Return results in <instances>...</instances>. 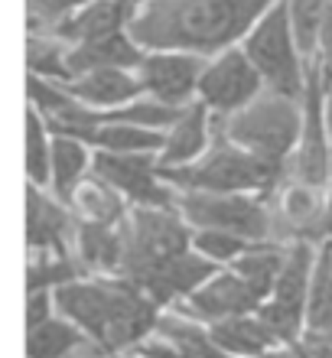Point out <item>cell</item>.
<instances>
[{
  "label": "cell",
  "mask_w": 332,
  "mask_h": 358,
  "mask_svg": "<svg viewBox=\"0 0 332 358\" xmlns=\"http://www.w3.org/2000/svg\"><path fill=\"white\" fill-rule=\"evenodd\" d=\"M287 176L310 182V186L329 189L332 182V160H329V134L323 121V82L316 76V69L306 62V85H303V127L300 141L290 157Z\"/></svg>",
  "instance_id": "12"
},
{
  "label": "cell",
  "mask_w": 332,
  "mask_h": 358,
  "mask_svg": "<svg viewBox=\"0 0 332 358\" xmlns=\"http://www.w3.org/2000/svg\"><path fill=\"white\" fill-rule=\"evenodd\" d=\"M56 313L75 322L98 358L133 352L157 332L163 310L121 273H82L52 290Z\"/></svg>",
  "instance_id": "1"
},
{
  "label": "cell",
  "mask_w": 332,
  "mask_h": 358,
  "mask_svg": "<svg viewBox=\"0 0 332 358\" xmlns=\"http://www.w3.org/2000/svg\"><path fill=\"white\" fill-rule=\"evenodd\" d=\"M160 176L170 182L176 192H257L270 196L287 173L267 166L254 153L241 150L225 134L215 127L212 117V143L196 163L180 166V170H160Z\"/></svg>",
  "instance_id": "4"
},
{
  "label": "cell",
  "mask_w": 332,
  "mask_h": 358,
  "mask_svg": "<svg viewBox=\"0 0 332 358\" xmlns=\"http://www.w3.org/2000/svg\"><path fill=\"white\" fill-rule=\"evenodd\" d=\"M78 267L85 273H121L124 238L121 228L105 225H75V245H72Z\"/></svg>",
  "instance_id": "24"
},
{
  "label": "cell",
  "mask_w": 332,
  "mask_h": 358,
  "mask_svg": "<svg viewBox=\"0 0 332 358\" xmlns=\"http://www.w3.org/2000/svg\"><path fill=\"white\" fill-rule=\"evenodd\" d=\"M121 238H124L121 277L133 280V277L147 273L150 267L189 251L192 228L186 225V218L176 208L131 206V212H127L121 225Z\"/></svg>",
  "instance_id": "6"
},
{
  "label": "cell",
  "mask_w": 332,
  "mask_h": 358,
  "mask_svg": "<svg viewBox=\"0 0 332 358\" xmlns=\"http://www.w3.org/2000/svg\"><path fill=\"white\" fill-rule=\"evenodd\" d=\"M323 238L332 241V182L326 189V212H323Z\"/></svg>",
  "instance_id": "40"
},
{
  "label": "cell",
  "mask_w": 332,
  "mask_h": 358,
  "mask_svg": "<svg viewBox=\"0 0 332 358\" xmlns=\"http://www.w3.org/2000/svg\"><path fill=\"white\" fill-rule=\"evenodd\" d=\"M326 339H332V332H329V336H326Z\"/></svg>",
  "instance_id": "42"
},
{
  "label": "cell",
  "mask_w": 332,
  "mask_h": 358,
  "mask_svg": "<svg viewBox=\"0 0 332 358\" xmlns=\"http://www.w3.org/2000/svg\"><path fill=\"white\" fill-rule=\"evenodd\" d=\"M270 212H274V238L277 241H323V212L326 189L310 186L287 176L270 192Z\"/></svg>",
  "instance_id": "14"
},
{
  "label": "cell",
  "mask_w": 332,
  "mask_h": 358,
  "mask_svg": "<svg viewBox=\"0 0 332 358\" xmlns=\"http://www.w3.org/2000/svg\"><path fill=\"white\" fill-rule=\"evenodd\" d=\"M85 3H92V0H27V20H29L27 33H46L52 23L66 20L68 13L82 10Z\"/></svg>",
  "instance_id": "34"
},
{
  "label": "cell",
  "mask_w": 332,
  "mask_h": 358,
  "mask_svg": "<svg viewBox=\"0 0 332 358\" xmlns=\"http://www.w3.org/2000/svg\"><path fill=\"white\" fill-rule=\"evenodd\" d=\"M66 206L72 208L75 222H82V225H105V228H121L127 212H131V206L124 202L121 192L108 186L105 179H98L95 173L78 182Z\"/></svg>",
  "instance_id": "21"
},
{
  "label": "cell",
  "mask_w": 332,
  "mask_h": 358,
  "mask_svg": "<svg viewBox=\"0 0 332 358\" xmlns=\"http://www.w3.org/2000/svg\"><path fill=\"white\" fill-rule=\"evenodd\" d=\"M82 349H88V339L75 322L59 313L27 329V358H75Z\"/></svg>",
  "instance_id": "26"
},
{
  "label": "cell",
  "mask_w": 332,
  "mask_h": 358,
  "mask_svg": "<svg viewBox=\"0 0 332 358\" xmlns=\"http://www.w3.org/2000/svg\"><path fill=\"white\" fill-rule=\"evenodd\" d=\"M75 358H82V355H75Z\"/></svg>",
  "instance_id": "43"
},
{
  "label": "cell",
  "mask_w": 332,
  "mask_h": 358,
  "mask_svg": "<svg viewBox=\"0 0 332 358\" xmlns=\"http://www.w3.org/2000/svg\"><path fill=\"white\" fill-rule=\"evenodd\" d=\"M209 342L225 355L235 358H264L267 349L277 345V336L264 326V320L257 313H245V316H231V320L202 326Z\"/></svg>",
  "instance_id": "20"
},
{
  "label": "cell",
  "mask_w": 332,
  "mask_h": 358,
  "mask_svg": "<svg viewBox=\"0 0 332 358\" xmlns=\"http://www.w3.org/2000/svg\"><path fill=\"white\" fill-rule=\"evenodd\" d=\"M264 358H303V349H300V339L296 342H277L274 349H267Z\"/></svg>",
  "instance_id": "38"
},
{
  "label": "cell",
  "mask_w": 332,
  "mask_h": 358,
  "mask_svg": "<svg viewBox=\"0 0 332 358\" xmlns=\"http://www.w3.org/2000/svg\"><path fill=\"white\" fill-rule=\"evenodd\" d=\"M92 173L117 189L127 206L176 208V189L160 176L157 153H101L92 157Z\"/></svg>",
  "instance_id": "10"
},
{
  "label": "cell",
  "mask_w": 332,
  "mask_h": 358,
  "mask_svg": "<svg viewBox=\"0 0 332 358\" xmlns=\"http://www.w3.org/2000/svg\"><path fill=\"white\" fill-rule=\"evenodd\" d=\"M313 257L316 241H287V257L274 280V290L257 306V316L277 336V342H296L306 332V293Z\"/></svg>",
  "instance_id": "8"
},
{
  "label": "cell",
  "mask_w": 332,
  "mask_h": 358,
  "mask_svg": "<svg viewBox=\"0 0 332 358\" xmlns=\"http://www.w3.org/2000/svg\"><path fill=\"white\" fill-rule=\"evenodd\" d=\"M215 127L241 150L254 153L261 163L287 173L296 141H300V127H303V98L296 101V98L264 88L241 111L215 117Z\"/></svg>",
  "instance_id": "3"
},
{
  "label": "cell",
  "mask_w": 332,
  "mask_h": 358,
  "mask_svg": "<svg viewBox=\"0 0 332 358\" xmlns=\"http://www.w3.org/2000/svg\"><path fill=\"white\" fill-rule=\"evenodd\" d=\"M238 46L251 59V66L257 69L267 92L287 94V98H296V101L303 98L306 62L300 56V49H296L284 0H274Z\"/></svg>",
  "instance_id": "5"
},
{
  "label": "cell",
  "mask_w": 332,
  "mask_h": 358,
  "mask_svg": "<svg viewBox=\"0 0 332 358\" xmlns=\"http://www.w3.org/2000/svg\"><path fill=\"white\" fill-rule=\"evenodd\" d=\"M49 316H56V300H52V290H27V306H23V322L29 326H39L46 322Z\"/></svg>",
  "instance_id": "36"
},
{
  "label": "cell",
  "mask_w": 332,
  "mask_h": 358,
  "mask_svg": "<svg viewBox=\"0 0 332 358\" xmlns=\"http://www.w3.org/2000/svg\"><path fill=\"white\" fill-rule=\"evenodd\" d=\"M261 303H264V296L241 273L231 271V267H219L209 280H202L186 300L176 303L166 313H176V316L196 322V326H212V322L231 320V316L257 313Z\"/></svg>",
  "instance_id": "11"
},
{
  "label": "cell",
  "mask_w": 332,
  "mask_h": 358,
  "mask_svg": "<svg viewBox=\"0 0 332 358\" xmlns=\"http://www.w3.org/2000/svg\"><path fill=\"white\" fill-rule=\"evenodd\" d=\"M261 92H264V82L251 66V59L241 52V46H231L205 59L196 101L205 104L212 117H228L251 104Z\"/></svg>",
  "instance_id": "9"
},
{
  "label": "cell",
  "mask_w": 332,
  "mask_h": 358,
  "mask_svg": "<svg viewBox=\"0 0 332 358\" xmlns=\"http://www.w3.org/2000/svg\"><path fill=\"white\" fill-rule=\"evenodd\" d=\"M75 215L49 189L27 182V251L72 255L75 245Z\"/></svg>",
  "instance_id": "15"
},
{
  "label": "cell",
  "mask_w": 332,
  "mask_h": 358,
  "mask_svg": "<svg viewBox=\"0 0 332 358\" xmlns=\"http://www.w3.org/2000/svg\"><path fill=\"white\" fill-rule=\"evenodd\" d=\"M274 0H147L131 20L127 33L143 52L176 49L215 56L238 46Z\"/></svg>",
  "instance_id": "2"
},
{
  "label": "cell",
  "mask_w": 332,
  "mask_h": 358,
  "mask_svg": "<svg viewBox=\"0 0 332 358\" xmlns=\"http://www.w3.org/2000/svg\"><path fill=\"white\" fill-rule=\"evenodd\" d=\"M202 69H205V56L157 49V52H143L140 66L133 72L140 78V88L147 98H157L170 108H186L196 101Z\"/></svg>",
  "instance_id": "13"
},
{
  "label": "cell",
  "mask_w": 332,
  "mask_h": 358,
  "mask_svg": "<svg viewBox=\"0 0 332 358\" xmlns=\"http://www.w3.org/2000/svg\"><path fill=\"white\" fill-rule=\"evenodd\" d=\"M114 3H117V7H121V10H124V17L131 20V17H133V13H137V10H140V7H143V3H147V0H114Z\"/></svg>",
  "instance_id": "41"
},
{
  "label": "cell",
  "mask_w": 332,
  "mask_h": 358,
  "mask_svg": "<svg viewBox=\"0 0 332 358\" xmlns=\"http://www.w3.org/2000/svg\"><path fill=\"white\" fill-rule=\"evenodd\" d=\"M306 332L329 336L332 332V241L323 238L316 245L310 293H306Z\"/></svg>",
  "instance_id": "25"
},
{
  "label": "cell",
  "mask_w": 332,
  "mask_h": 358,
  "mask_svg": "<svg viewBox=\"0 0 332 358\" xmlns=\"http://www.w3.org/2000/svg\"><path fill=\"white\" fill-rule=\"evenodd\" d=\"M66 52L68 46L59 43L56 36H49V33H27V76L66 85L72 78L66 66Z\"/></svg>",
  "instance_id": "29"
},
{
  "label": "cell",
  "mask_w": 332,
  "mask_h": 358,
  "mask_svg": "<svg viewBox=\"0 0 332 358\" xmlns=\"http://www.w3.org/2000/svg\"><path fill=\"white\" fill-rule=\"evenodd\" d=\"M300 349H303V358H332V339L316 336V332H303Z\"/></svg>",
  "instance_id": "37"
},
{
  "label": "cell",
  "mask_w": 332,
  "mask_h": 358,
  "mask_svg": "<svg viewBox=\"0 0 332 358\" xmlns=\"http://www.w3.org/2000/svg\"><path fill=\"white\" fill-rule=\"evenodd\" d=\"M310 66L316 69V76L323 82V88L332 85V3L326 10V20L319 27V36H316V52L310 59Z\"/></svg>",
  "instance_id": "35"
},
{
  "label": "cell",
  "mask_w": 332,
  "mask_h": 358,
  "mask_svg": "<svg viewBox=\"0 0 332 358\" xmlns=\"http://www.w3.org/2000/svg\"><path fill=\"white\" fill-rule=\"evenodd\" d=\"M49 150H52V134L46 121L36 114V108L27 104V143H23V170L29 186H49Z\"/></svg>",
  "instance_id": "31"
},
{
  "label": "cell",
  "mask_w": 332,
  "mask_h": 358,
  "mask_svg": "<svg viewBox=\"0 0 332 358\" xmlns=\"http://www.w3.org/2000/svg\"><path fill=\"white\" fill-rule=\"evenodd\" d=\"M251 245L254 241H247L241 235H231V231H215V228H192V241H189L192 251L215 267L235 264Z\"/></svg>",
  "instance_id": "33"
},
{
  "label": "cell",
  "mask_w": 332,
  "mask_h": 358,
  "mask_svg": "<svg viewBox=\"0 0 332 358\" xmlns=\"http://www.w3.org/2000/svg\"><path fill=\"white\" fill-rule=\"evenodd\" d=\"M92 157L95 150L78 137H66V134H52V150H49V192L59 202H68V196L75 192V186L85 176H92Z\"/></svg>",
  "instance_id": "23"
},
{
  "label": "cell",
  "mask_w": 332,
  "mask_h": 358,
  "mask_svg": "<svg viewBox=\"0 0 332 358\" xmlns=\"http://www.w3.org/2000/svg\"><path fill=\"white\" fill-rule=\"evenodd\" d=\"M62 88L92 111H114L143 94L140 78L133 69H92V72L75 76Z\"/></svg>",
  "instance_id": "18"
},
{
  "label": "cell",
  "mask_w": 332,
  "mask_h": 358,
  "mask_svg": "<svg viewBox=\"0 0 332 358\" xmlns=\"http://www.w3.org/2000/svg\"><path fill=\"white\" fill-rule=\"evenodd\" d=\"M176 212L189 228L231 231L247 241H277L270 196L257 192H176Z\"/></svg>",
  "instance_id": "7"
},
{
  "label": "cell",
  "mask_w": 332,
  "mask_h": 358,
  "mask_svg": "<svg viewBox=\"0 0 332 358\" xmlns=\"http://www.w3.org/2000/svg\"><path fill=\"white\" fill-rule=\"evenodd\" d=\"M92 150L101 153H160L163 134L147 131V127H133L124 121H101L82 137Z\"/></svg>",
  "instance_id": "27"
},
{
  "label": "cell",
  "mask_w": 332,
  "mask_h": 358,
  "mask_svg": "<svg viewBox=\"0 0 332 358\" xmlns=\"http://www.w3.org/2000/svg\"><path fill=\"white\" fill-rule=\"evenodd\" d=\"M140 59H143V49L131 39V33H127V29H117V33H108V36L68 46L66 66H68V76L75 78V76H82V72H92V69H137ZM72 78H68V82H72Z\"/></svg>",
  "instance_id": "19"
},
{
  "label": "cell",
  "mask_w": 332,
  "mask_h": 358,
  "mask_svg": "<svg viewBox=\"0 0 332 358\" xmlns=\"http://www.w3.org/2000/svg\"><path fill=\"white\" fill-rule=\"evenodd\" d=\"M329 3L332 0H284L287 20H290V29H294L296 49H300L303 62H310L316 52V36H319Z\"/></svg>",
  "instance_id": "32"
},
{
  "label": "cell",
  "mask_w": 332,
  "mask_h": 358,
  "mask_svg": "<svg viewBox=\"0 0 332 358\" xmlns=\"http://www.w3.org/2000/svg\"><path fill=\"white\" fill-rule=\"evenodd\" d=\"M212 143V114L205 104L192 101L180 111V117L163 131V143L157 153L160 170H180L189 166L209 150Z\"/></svg>",
  "instance_id": "17"
},
{
  "label": "cell",
  "mask_w": 332,
  "mask_h": 358,
  "mask_svg": "<svg viewBox=\"0 0 332 358\" xmlns=\"http://www.w3.org/2000/svg\"><path fill=\"white\" fill-rule=\"evenodd\" d=\"M117 29H127L124 10L117 7L114 0H92V3H85L82 10L68 13L66 20L52 23L46 33L56 36L59 43H66V46H78V43H88V39L117 33Z\"/></svg>",
  "instance_id": "22"
},
{
  "label": "cell",
  "mask_w": 332,
  "mask_h": 358,
  "mask_svg": "<svg viewBox=\"0 0 332 358\" xmlns=\"http://www.w3.org/2000/svg\"><path fill=\"white\" fill-rule=\"evenodd\" d=\"M215 271H219V267L209 264L205 257H199L189 248V251H182V255L150 267V271L140 273V277H133L131 283H137V287L166 313V310H173L176 303L186 300L202 280H209Z\"/></svg>",
  "instance_id": "16"
},
{
  "label": "cell",
  "mask_w": 332,
  "mask_h": 358,
  "mask_svg": "<svg viewBox=\"0 0 332 358\" xmlns=\"http://www.w3.org/2000/svg\"><path fill=\"white\" fill-rule=\"evenodd\" d=\"M284 257H287V241H254L245 255L238 257L235 264H228V267L241 273V277L267 300L270 290H274L277 273L284 267Z\"/></svg>",
  "instance_id": "28"
},
{
  "label": "cell",
  "mask_w": 332,
  "mask_h": 358,
  "mask_svg": "<svg viewBox=\"0 0 332 358\" xmlns=\"http://www.w3.org/2000/svg\"><path fill=\"white\" fill-rule=\"evenodd\" d=\"M323 121H326V134H329V160H332V85L323 88Z\"/></svg>",
  "instance_id": "39"
},
{
  "label": "cell",
  "mask_w": 332,
  "mask_h": 358,
  "mask_svg": "<svg viewBox=\"0 0 332 358\" xmlns=\"http://www.w3.org/2000/svg\"><path fill=\"white\" fill-rule=\"evenodd\" d=\"M75 255H52V251H27V290H56L62 283L82 277Z\"/></svg>",
  "instance_id": "30"
}]
</instances>
